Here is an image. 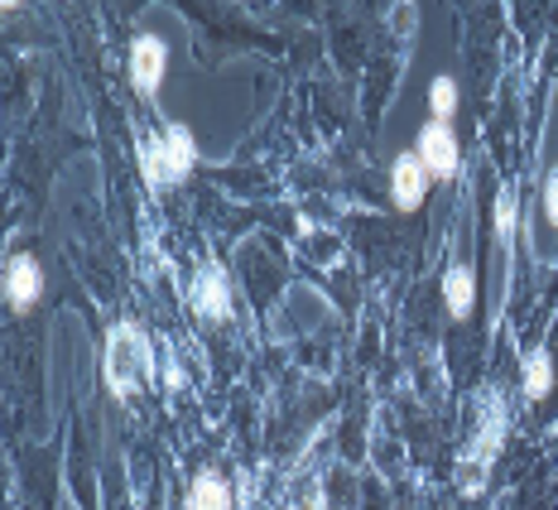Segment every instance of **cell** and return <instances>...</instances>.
Returning <instances> with one entry per match:
<instances>
[{
  "instance_id": "12",
  "label": "cell",
  "mask_w": 558,
  "mask_h": 510,
  "mask_svg": "<svg viewBox=\"0 0 558 510\" xmlns=\"http://www.w3.org/2000/svg\"><path fill=\"white\" fill-rule=\"evenodd\" d=\"M428 107H434L438 125H448L452 111H458V83H452V77H434V87H428Z\"/></svg>"
},
{
  "instance_id": "9",
  "label": "cell",
  "mask_w": 558,
  "mask_h": 510,
  "mask_svg": "<svg viewBox=\"0 0 558 510\" xmlns=\"http://www.w3.org/2000/svg\"><path fill=\"white\" fill-rule=\"evenodd\" d=\"M444 304L452 318H472V304H476V275L472 265H452L444 275Z\"/></svg>"
},
{
  "instance_id": "10",
  "label": "cell",
  "mask_w": 558,
  "mask_h": 510,
  "mask_svg": "<svg viewBox=\"0 0 558 510\" xmlns=\"http://www.w3.org/2000/svg\"><path fill=\"white\" fill-rule=\"evenodd\" d=\"M189 510H231V491L217 472H197L193 491H189Z\"/></svg>"
},
{
  "instance_id": "3",
  "label": "cell",
  "mask_w": 558,
  "mask_h": 510,
  "mask_svg": "<svg viewBox=\"0 0 558 510\" xmlns=\"http://www.w3.org/2000/svg\"><path fill=\"white\" fill-rule=\"evenodd\" d=\"M197 145L183 125H169L155 141H140V173H145L149 189H169V183H183L193 173Z\"/></svg>"
},
{
  "instance_id": "1",
  "label": "cell",
  "mask_w": 558,
  "mask_h": 510,
  "mask_svg": "<svg viewBox=\"0 0 558 510\" xmlns=\"http://www.w3.org/2000/svg\"><path fill=\"white\" fill-rule=\"evenodd\" d=\"M506 428H510V410H506V396L501 390H482V414H476V434H472V448L462 453V491H482V477L492 472V462L501 458V444H506Z\"/></svg>"
},
{
  "instance_id": "13",
  "label": "cell",
  "mask_w": 558,
  "mask_h": 510,
  "mask_svg": "<svg viewBox=\"0 0 558 510\" xmlns=\"http://www.w3.org/2000/svg\"><path fill=\"white\" fill-rule=\"evenodd\" d=\"M510 231H515V189H501V198H496V236L510 241Z\"/></svg>"
},
{
  "instance_id": "11",
  "label": "cell",
  "mask_w": 558,
  "mask_h": 510,
  "mask_svg": "<svg viewBox=\"0 0 558 510\" xmlns=\"http://www.w3.org/2000/svg\"><path fill=\"white\" fill-rule=\"evenodd\" d=\"M549 390H554V356H549V347H534L525 356V396L544 400Z\"/></svg>"
},
{
  "instance_id": "5",
  "label": "cell",
  "mask_w": 558,
  "mask_h": 510,
  "mask_svg": "<svg viewBox=\"0 0 558 510\" xmlns=\"http://www.w3.org/2000/svg\"><path fill=\"white\" fill-rule=\"evenodd\" d=\"M165 68H169V44L159 39V34H140V39L131 44V83L135 92H155L159 83H165Z\"/></svg>"
},
{
  "instance_id": "4",
  "label": "cell",
  "mask_w": 558,
  "mask_h": 510,
  "mask_svg": "<svg viewBox=\"0 0 558 510\" xmlns=\"http://www.w3.org/2000/svg\"><path fill=\"white\" fill-rule=\"evenodd\" d=\"M189 304H193V313H197L203 323H227V318H231V284H227V270H222V265L207 260L203 270L193 275Z\"/></svg>"
},
{
  "instance_id": "7",
  "label": "cell",
  "mask_w": 558,
  "mask_h": 510,
  "mask_svg": "<svg viewBox=\"0 0 558 510\" xmlns=\"http://www.w3.org/2000/svg\"><path fill=\"white\" fill-rule=\"evenodd\" d=\"M414 155H418V165L428 169V179H452V173H458V141H452V131L438 121L424 125Z\"/></svg>"
},
{
  "instance_id": "2",
  "label": "cell",
  "mask_w": 558,
  "mask_h": 510,
  "mask_svg": "<svg viewBox=\"0 0 558 510\" xmlns=\"http://www.w3.org/2000/svg\"><path fill=\"white\" fill-rule=\"evenodd\" d=\"M101 371H107V390L116 400L135 396V390L145 386V376H149V342H145V332H140L135 323H116V328H111L107 362H101Z\"/></svg>"
},
{
  "instance_id": "8",
  "label": "cell",
  "mask_w": 558,
  "mask_h": 510,
  "mask_svg": "<svg viewBox=\"0 0 558 510\" xmlns=\"http://www.w3.org/2000/svg\"><path fill=\"white\" fill-rule=\"evenodd\" d=\"M424 193H428V169L418 165V155H400L395 159V169H390V198L400 212H414L418 203H424Z\"/></svg>"
},
{
  "instance_id": "14",
  "label": "cell",
  "mask_w": 558,
  "mask_h": 510,
  "mask_svg": "<svg viewBox=\"0 0 558 510\" xmlns=\"http://www.w3.org/2000/svg\"><path fill=\"white\" fill-rule=\"evenodd\" d=\"M544 212H549V222L558 227V165L549 173V183H544Z\"/></svg>"
},
{
  "instance_id": "6",
  "label": "cell",
  "mask_w": 558,
  "mask_h": 510,
  "mask_svg": "<svg viewBox=\"0 0 558 510\" xmlns=\"http://www.w3.org/2000/svg\"><path fill=\"white\" fill-rule=\"evenodd\" d=\"M44 294V270L34 255H10L5 260V304L15 313H29Z\"/></svg>"
}]
</instances>
